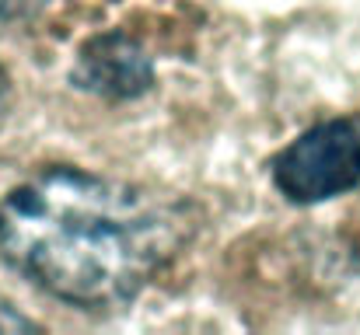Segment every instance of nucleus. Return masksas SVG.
Instances as JSON below:
<instances>
[{
    "label": "nucleus",
    "instance_id": "1",
    "mask_svg": "<svg viewBox=\"0 0 360 335\" xmlns=\"http://www.w3.org/2000/svg\"><path fill=\"white\" fill-rule=\"evenodd\" d=\"M196 210L161 189L81 168H46L0 199V255L49 297L129 304L193 237Z\"/></svg>",
    "mask_w": 360,
    "mask_h": 335
},
{
    "label": "nucleus",
    "instance_id": "2",
    "mask_svg": "<svg viewBox=\"0 0 360 335\" xmlns=\"http://www.w3.org/2000/svg\"><path fill=\"white\" fill-rule=\"evenodd\" d=\"M273 185L297 206L336 199L360 185V119H326L269 161Z\"/></svg>",
    "mask_w": 360,
    "mask_h": 335
},
{
    "label": "nucleus",
    "instance_id": "3",
    "mask_svg": "<svg viewBox=\"0 0 360 335\" xmlns=\"http://www.w3.org/2000/svg\"><path fill=\"white\" fill-rule=\"evenodd\" d=\"M70 81L105 102H129L154 88V60L133 35L102 32L81 46Z\"/></svg>",
    "mask_w": 360,
    "mask_h": 335
},
{
    "label": "nucleus",
    "instance_id": "4",
    "mask_svg": "<svg viewBox=\"0 0 360 335\" xmlns=\"http://www.w3.org/2000/svg\"><path fill=\"white\" fill-rule=\"evenodd\" d=\"M32 329H39V325L32 318H25L11 301L0 297V332H32Z\"/></svg>",
    "mask_w": 360,
    "mask_h": 335
},
{
    "label": "nucleus",
    "instance_id": "5",
    "mask_svg": "<svg viewBox=\"0 0 360 335\" xmlns=\"http://www.w3.org/2000/svg\"><path fill=\"white\" fill-rule=\"evenodd\" d=\"M11 105H14V88H11V77H7V70L0 67V126L7 122Z\"/></svg>",
    "mask_w": 360,
    "mask_h": 335
},
{
    "label": "nucleus",
    "instance_id": "6",
    "mask_svg": "<svg viewBox=\"0 0 360 335\" xmlns=\"http://www.w3.org/2000/svg\"><path fill=\"white\" fill-rule=\"evenodd\" d=\"M42 4H53V0H0V14H25V11H35Z\"/></svg>",
    "mask_w": 360,
    "mask_h": 335
}]
</instances>
